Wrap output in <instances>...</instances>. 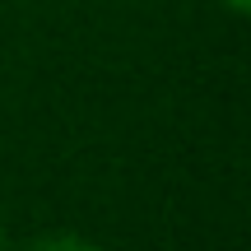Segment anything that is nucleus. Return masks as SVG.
Instances as JSON below:
<instances>
[{"instance_id":"1","label":"nucleus","mask_w":251,"mask_h":251,"mask_svg":"<svg viewBox=\"0 0 251 251\" xmlns=\"http://www.w3.org/2000/svg\"><path fill=\"white\" fill-rule=\"evenodd\" d=\"M28 251H102V247H93L89 237H79V233H51V237H37Z\"/></svg>"},{"instance_id":"2","label":"nucleus","mask_w":251,"mask_h":251,"mask_svg":"<svg viewBox=\"0 0 251 251\" xmlns=\"http://www.w3.org/2000/svg\"><path fill=\"white\" fill-rule=\"evenodd\" d=\"M219 5H224V9H233V14H242V9H247V0H219Z\"/></svg>"},{"instance_id":"3","label":"nucleus","mask_w":251,"mask_h":251,"mask_svg":"<svg viewBox=\"0 0 251 251\" xmlns=\"http://www.w3.org/2000/svg\"><path fill=\"white\" fill-rule=\"evenodd\" d=\"M0 242H5V233H0Z\"/></svg>"}]
</instances>
